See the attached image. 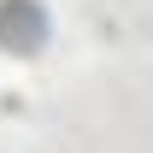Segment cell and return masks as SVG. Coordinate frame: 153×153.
Instances as JSON below:
<instances>
[{"instance_id": "obj_1", "label": "cell", "mask_w": 153, "mask_h": 153, "mask_svg": "<svg viewBox=\"0 0 153 153\" xmlns=\"http://www.w3.org/2000/svg\"><path fill=\"white\" fill-rule=\"evenodd\" d=\"M47 41L41 0H0V53H36Z\"/></svg>"}]
</instances>
